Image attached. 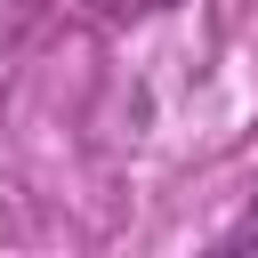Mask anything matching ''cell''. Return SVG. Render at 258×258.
<instances>
[{"instance_id": "cell-1", "label": "cell", "mask_w": 258, "mask_h": 258, "mask_svg": "<svg viewBox=\"0 0 258 258\" xmlns=\"http://www.w3.org/2000/svg\"><path fill=\"white\" fill-rule=\"evenodd\" d=\"M218 258H258V234H234V242H226Z\"/></svg>"}]
</instances>
